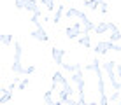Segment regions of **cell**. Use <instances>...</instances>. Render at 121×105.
<instances>
[{"label":"cell","instance_id":"1","mask_svg":"<svg viewBox=\"0 0 121 105\" xmlns=\"http://www.w3.org/2000/svg\"><path fill=\"white\" fill-rule=\"evenodd\" d=\"M88 72H95L97 74V86H98V95H100V105H107L109 103V96L105 95V86H104V75H102V68L104 67H100V61H98V58H93L91 60L90 65H86L84 67Z\"/></svg>","mask_w":121,"mask_h":105},{"label":"cell","instance_id":"2","mask_svg":"<svg viewBox=\"0 0 121 105\" xmlns=\"http://www.w3.org/2000/svg\"><path fill=\"white\" fill-rule=\"evenodd\" d=\"M21 56H23V46L21 42H14V60H12V72L16 75H26L25 74V70H26V67L21 65Z\"/></svg>","mask_w":121,"mask_h":105},{"label":"cell","instance_id":"3","mask_svg":"<svg viewBox=\"0 0 121 105\" xmlns=\"http://www.w3.org/2000/svg\"><path fill=\"white\" fill-rule=\"evenodd\" d=\"M116 67H118V61L111 60V61H105L104 63V70H105L107 77L112 84V89H121L119 88V81H118V72H116Z\"/></svg>","mask_w":121,"mask_h":105},{"label":"cell","instance_id":"4","mask_svg":"<svg viewBox=\"0 0 121 105\" xmlns=\"http://www.w3.org/2000/svg\"><path fill=\"white\" fill-rule=\"evenodd\" d=\"M81 33H84V28H82V23L81 21H76V23H72L70 26L65 28V35L69 40H74V39H79V35Z\"/></svg>","mask_w":121,"mask_h":105},{"label":"cell","instance_id":"5","mask_svg":"<svg viewBox=\"0 0 121 105\" xmlns=\"http://www.w3.org/2000/svg\"><path fill=\"white\" fill-rule=\"evenodd\" d=\"M70 79H72V82L77 86V95H84V86H86V82H84V75H82V68L72 72Z\"/></svg>","mask_w":121,"mask_h":105},{"label":"cell","instance_id":"6","mask_svg":"<svg viewBox=\"0 0 121 105\" xmlns=\"http://www.w3.org/2000/svg\"><path fill=\"white\" fill-rule=\"evenodd\" d=\"M116 49V42H111V40H102V42H97L95 44V49L93 51L97 54H107L109 51H114Z\"/></svg>","mask_w":121,"mask_h":105},{"label":"cell","instance_id":"7","mask_svg":"<svg viewBox=\"0 0 121 105\" xmlns=\"http://www.w3.org/2000/svg\"><path fill=\"white\" fill-rule=\"evenodd\" d=\"M30 35H32V39H35L39 42H49V35L46 33V30L42 28V25H40V26H35V30H33Z\"/></svg>","mask_w":121,"mask_h":105},{"label":"cell","instance_id":"8","mask_svg":"<svg viewBox=\"0 0 121 105\" xmlns=\"http://www.w3.org/2000/svg\"><path fill=\"white\" fill-rule=\"evenodd\" d=\"M65 49H60V47H53L51 49V56H53V60H55L56 65H61L63 63V56H65Z\"/></svg>","mask_w":121,"mask_h":105},{"label":"cell","instance_id":"9","mask_svg":"<svg viewBox=\"0 0 121 105\" xmlns=\"http://www.w3.org/2000/svg\"><path fill=\"white\" fill-rule=\"evenodd\" d=\"M77 44H81V46H84V47L90 49V47H91V35H90L88 32H84V33L77 39Z\"/></svg>","mask_w":121,"mask_h":105},{"label":"cell","instance_id":"10","mask_svg":"<svg viewBox=\"0 0 121 105\" xmlns=\"http://www.w3.org/2000/svg\"><path fill=\"white\" fill-rule=\"evenodd\" d=\"M81 14H82V11H79L77 7H69L67 9V12H65V18L67 19H72V18H81Z\"/></svg>","mask_w":121,"mask_h":105},{"label":"cell","instance_id":"11","mask_svg":"<svg viewBox=\"0 0 121 105\" xmlns=\"http://www.w3.org/2000/svg\"><path fill=\"white\" fill-rule=\"evenodd\" d=\"M105 32H109V21H100V23L95 26V33L97 35H102V33H105Z\"/></svg>","mask_w":121,"mask_h":105},{"label":"cell","instance_id":"12","mask_svg":"<svg viewBox=\"0 0 121 105\" xmlns=\"http://www.w3.org/2000/svg\"><path fill=\"white\" fill-rule=\"evenodd\" d=\"M61 16H63V4L56 7V11H55V18H53V23L58 25V23L61 21Z\"/></svg>","mask_w":121,"mask_h":105},{"label":"cell","instance_id":"13","mask_svg":"<svg viewBox=\"0 0 121 105\" xmlns=\"http://www.w3.org/2000/svg\"><path fill=\"white\" fill-rule=\"evenodd\" d=\"M60 67H63V70H67V72H70V74H72V72H76V70H79V68H82V67L81 65H79V63H76V65H70V63H61V65Z\"/></svg>","mask_w":121,"mask_h":105},{"label":"cell","instance_id":"14","mask_svg":"<svg viewBox=\"0 0 121 105\" xmlns=\"http://www.w3.org/2000/svg\"><path fill=\"white\" fill-rule=\"evenodd\" d=\"M100 4H102V0H84V7H88L91 11H95L97 7H100Z\"/></svg>","mask_w":121,"mask_h":105},{"label":"cell","instance_id":"15","mask_svg":"<svg viewBox=\"0 0 121 105\" xmlns=\"http://www.w3.org/2000/svg\"><path fill=\"white\" fill-rule=\"evenodd\" d=\"M40 7H39V4H37V0H26V9L25 11H30V12H35V11H39Z\"/></svg>","mask_w":121,"mask_h":105},{"label":"cell","instance_id":"16","mask_svg":"<svg viewBox=\"0 0 121 105\" xmlns=\"http://www.w3.org/2000/svg\"><path fill=\"white\" fill-rule=\"evenodd\" d=\"M53 93H55L53 89H49V91H46V93H44V103L46 105H55L56 103L55 100H53Z\"/></svg>","mask_w":121,"mask_h":105},{"label":"cell","instance_id":"17","mask_svg":"<svg viewBox=\"0 0 121 105\" xmlns=\"http://www.w3.org/2000/svg\"><path fill=\"white\" fill-rule=\"evenodd\" d=\"M40 4H42V5H44L49 12L56 11V7H58V5H55V0H40Z\"/></svg>","mask_w":121,"mask_h":105},{"label":"cell","instance_id":"18","mask_svg":"<svg viewBox=\"0 0 121 105\" xmlns=\"http://www.w3.org/2000/svg\"><path fill=\"white\" fill-rule=\"evenodd\" d=\"M109 40H111V42H119V40H121V30H119V28H118V30H112V32H111Z\"/></svg>","mask_w":121,"mask_h":105},{"label":"cell","instance_id":"19","mask_svg":"<svg viewBox=\"0 0 121 105\" xmlns=\"http://www.w3.org/2000/svg\"><path fill=\"white\" fill-rule=\"evenodd\" d=\"M0 40H2V46H9L11 42H12V35H11V33H5V32H4L2 35H0Z\"/></svg>","mask_w":121,"mask_h":105},{"label":"cell","instance_id":"20","mask_svg":"<svg viewBox=\"0 0 121 105\" xmlns=\"http://www.w3.org/2000/svg\"><path fill=\"white\" fill-rule=\"evenodd\" d=\"M30 21L35 25V26H40V9L35 11V12H32V19Z\"/></svg>","mask_w":121,"mask_h":105},{"label":"cell","instance_id":"21","mask_svg":"<svg viewBox=\"0 0 121 105\" xmlns=\"http://www.w3.org/2000/svg\"><path fill=\"white\" fill-rule=\"evenodd\" d=\"M11 98H12V89H9L7 93H4V95H2V98H0V103L5 105L7 102H11Z\"/></svg>","mask_w":121,"mask_h":105},{"label":"cell","instance_id":"22","mask_svg":"<svg viewBox=\"0 0 121 105\" xmlns=\"http://www.w3.org/2000/svg\"><path fill=\"white\" fill-rule=\"evenodd\" d=\"M28 84H30V79H28V77H25L23 81H19V84H18V89H19V91H25Z\"/></svg>","mask_w":121,"mask_h":105},{"label":"cell","instance_id":"23","mask_svg":"<svg viewBox=\"0 0 121 105\" xmlns=\"http://www.w3.org/2000/svg\"><path fill=\"white\" fill-rule=\"evenodd\" d=\"M14 4H16V9H26V0H14Z\"/></svg>","mask_w":121,"mask_h":105},{"label":"cell","instance_id":"24","mask_svg":"<svg viewBox=\"0 0 121 105\" xmlns=\"http://www.w3.org/2000/svg\"><path fill=\"white\" fill-rule=\"evenodd\" d=\"M119 93H121V89H114V93L109 96V102H116V100H119Z\"/></svg>","mask_w":121,"mask_h":105},{"label":"cell","instance_id":"25","mask_svg":"<svg viewBox=\"0 0 121 105\" xmlns=\"http://www.w3.org/2000/svg\"><path fill=\"white\" fill-rule=\"evenodd\" d=\"M107 11H109V5H107V2L102 0V4H100V12H102V14H107Z\"/></svg>","mask_w":121,"mask_h":105},{"label":"cell","instance_id":"26","mask_svg":"<svg viewBox=\"0 0 121 105\" xmlns=\"http://www.w3.org/2000/svg\"><path fill=\"white\" fill-rule=\"evenodd\" d=\"M33 72H35V67H33V65L26 67V70H25V74H26V75H30V74H33Z\"/></svg>","mask_w":121,"mask_h":105},{"label":"cell","instance_id":"27","mask_svg":"<svg viewBox=\"0 0 121 105\" xmlns=\"http://www.w3.org/2000/svg\"><path fill=\"white\" fill-rule=\"evenodd\" d=\"M112 30H118V26H116V23L109 21V32H112Z\"/></svg>","mask_w":121,"mask_h":105},{"label":"cell","instance_id":"28","mask_svg":"<svg viewBox=\"0 0 121 105\" xmlns=\"http://www.w3.org/2000/svg\"><path fill=\"white\" fill-rule=\"evenodd\" d=\"M119 88H121V79H119Z\"/></svg>","mask_w":121,"mask_h":105},{"label":"cell","instance_id":"29","mask_svg":"<svg viewBox=\"0 0 121 105\" xmlns=\"http://www.w3.org/2000/svg\"><path fill=\"white\" fill-rule=\"evenodd\" d=\"M63 2H70V0H63Z\"/></svg>","mask_w":121,"mask_h":105},{"label":"cell","instance_id":"30","mask_svg":"<svg viewBox=\"0 0 121 105\" xmlns=\"http://www.w3.org/2000/svg\"><path fill=\"white\" fill-rule=\"evenodd\" d=\"M119 103H121V100H119Z\"/></svg>","mask_w":121,"mask_h":105}]
</instances>
